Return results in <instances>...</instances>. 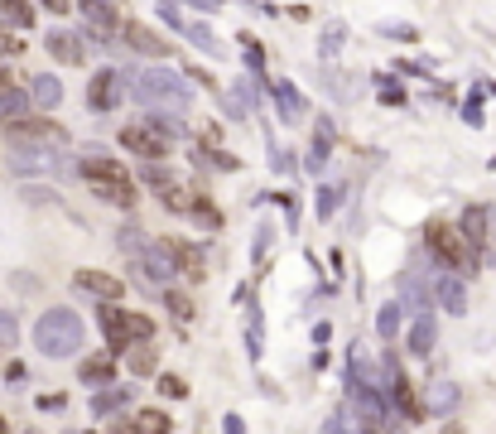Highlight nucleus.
Here are the masks:
<instances>
[{"label": "nucleus", "instance_id": "nucleus-5", "mask_svg": "<svg viewBox=\"0 0 496 434\" xmlns=\"http://www.w3.org/2000/svg\"><path fill=\"white\" fill-rule=\"evenodd\" d=\"M121 145L131 150V155H140L145 164H164L169 155H174V140H164L160 131H150L145 121H131V125H121Z\"/></svg>", "mask_w": 496, "mask_h": 434}, {"label": "nucleus", "instance_id": "nucleus-19", "mask_svg": "<svg viewBox=\"0 0 496 434\" xmlns=\"http://www.w3.org/2000/svg\"><path fill=\"white\" fill-rule=\"evenodd\" d=\"M24 92H30V102H34L39 111H53V106L63 102V82L53 78V73H34V78H30V88H24Z\"/></svg>", "mask_w": 496, "mask_h": 434}, {"label": "nucleus", "instance_id": "nucleus-43", "mask_svg": "<svg viewBox=\"0 0 496 434\" xmlns=\"http://www.w3.org/2000/svg\"><path fill=\"white\" fill-rule=\"evenodd\" d=\"M381 34L400 39V44H409V39H419V30H409V24H381Z\"/></svg>", "mask_w": 496, "mask_h": 434}, {"label": "nucleus", "instance_id": "nucleus-39", "mask_svg": "<svg viewBox=\"0 0 496 434\" xmlns=\"http://www.w3.org/2000/svg\"><path fill=\"white\" fill-rule=\"evenodd\" d=\"M15 343H20V324H15V314L0 309V347H15Z\"/></svg>", "mask_w": 496, "mask_h": 434}, {"label": "nucleus", "instance_id": "nucleus-37", "mask_svg": "<svg viewBox=\"0 0 496 434\" xmlns=\"http://www.w3.org/2000/svg\"><path fill=\"white\" fill-rule=\"evenodd\" d=\"M343 44H347V30H343V24H328V30H323V59L343 53Z\"/></svg>", "mask_w": 496, "mask_h": 434}, {"label": "nucleus", "instance_id": "nucleus-53", "mask_svg": "<svg viewBox=\"0 0 496 434\" xmlns=\"http://www.w3.org/2000/svg\"><path fill=\"white\" fill-rule=\"evenodd\" d=\"M30 434H39V429H30Z\"/></svg>", "mask_w": 496, "mask_h": 434}, {"label": "nucleus", "instance_id": "nucleus-31", "mask_svg": "<svg viewBox=\"0 0 496 434\" xmlns=\"http://www.w3.org/2000/svg\"><path fill=\"white\" fill-rule=\"evenodd\" d=\"M183 34H188V44L193 49H203V53H217L222 44H217V39H212V30H207V24L203 20H193V24H183Z\"/></svg>", "mask_w": 496, "mask_h": 434}, {"label": "nucleus", "instance_id": "nucleus-18", "mask_svg": "<svg viewBox=\"0 0 496 434\" xmlns=\"http://www.w3.org/2000/svg\"><path fill=\"white\" fill-rule=\"evenodd\" d=\"M409 353L415 357H429L434 353V343H438V324H434V314L424 309V314H415V324H409Z\"/></svg>", "mask_w": 496, "mask_h": 434}, {"label": "nucleus", "instance_id": "nucleus-7", "mask_svg": "<svg viewBox=\"0 0 496 434\" xmlns=\"http://www.w3.org/2000/svg\"><path fill=\"white\" fill-rule=\"evenodd\" d=\"M125 92L131 88H125V73H116V68H96V73L87 78V106L96 111V116H111Z\"/></svg>", "mask_w": 496, "mask_h": 434}, {"label": "nucleus", "instance_id": "nucleus-30", "mask_svg": "<svg viewBox=\"0 0 496 434\" xmlns=\"http://www.w3.org/2000/svg\"><path fill=\"white\" fill-rule=\"evenodd\" d=\"M164 304H169V314H174V319H179V324H188V319L197 314V309H193V300H188V295H183V290H174V285H169V290H164Z\"/></svg>", "mask_w": 496, "mask_h": 434}, {"label": "nucleus", "instance_id": "nucleus-28", "mask_svg": "<svg viewBox=\"0 0 496 434\" xmlns=\"http://www.w3.org/2000/svg\"><path fill=\"white\" fill-rule=\"evenodd\" d=\"M0 116L5 121H20V116H34V102H30V92L15 88V92H5L0 97Z\"/></svg>", "mask_w": 496, "mask_h": 434}, {"label": "nucleus", "instance_id": "nucleus-40", "mask_svg": "<svg viewBox=\"0 0 496 434\" xmlns=\"http://www.w3.org/2000/svg\"><path fill=\"white\" fill-rule=\"evenodd\" d=\"M15 53H24V39H15L10 24H0V59H15Z\"/></svg>", "mask_w": 496, "mask_h": 434}, {"label": "nucleus", "instance_id": "nucleus-50", "mask_svg": "<svg viewBox=\"0 0 496 434\" xmlns=\"http://www.w3.org/2000/svg\"><path fill=\"white\" fill-rule=\"evenodd\" d=\"M323 434H352V429H347V425H343V420H337V415H333V420H328V429H323Z\"/></svg>", "mask_w": 496, "mask_h": 434}, {"label": "nucleus", "instance_id": "nucleus-48", "mask_svg": "<svg viewBox=\"0 0 496 434\" xmlns=\"http://www.w3.org/2000/svg\"><path fill=\"white\" fill-rule=\"evenodd\" d=\"M5 92H15V73H10L5 63H0V97H5Z\"/></svg>", "mask_w": 496, "mask_h": 434}, {"label": "nucleus", "instance_id": "nucleus-24", "mask_svg": "<svg viewBox=\"0 0 496 434\" xmlns=\"http://www.w3.org/2000/svg\"><path fill=\"white\" fill-rule=\"evenodd\" d=\"M328 155H333V121L318 116V125H314V150H308V170H323V164H328Z\"/></svg>", "mask_w": 496, "mask_h": 434}, {"label": "nucleus", "instance_id": "nucleus-54", "mask_svg": "<svg viewBox=\"0 0 496 434\" xmlns=\"http://www.w3.org/2000/svg\"><path fill=\"white\" fill-rule=\"evenodd\" d=\"M87 434H96V429H87Z\"/></svg>", "mask_w": 496, "mask_h": 434}, {"label": "nucleus", "instance_id": "nucleus-15", "mask_svg": "<svg viewBox=\"0 0 496 434\" xmlns=\"http://www.w3.org/2000/svg\"><path fill=\"white\" fill-rule=\"evenodd\" d=\"M78 174H82V179H87V184H92V179H111V174H125V164H121L116 155H106L102 145H87V150H82V160H78Z\"/></svg>", "mask_w": 496, "mask_h": 434}, {"label": "nucleus", "instance_id": "nucleus-17", "mask_svg": "<svg viewBox=\"0 0 496 434\" xmlns=\"http://www.w3.org/2000/svg\"><path fill=\"white\" fill-rule=\"evenodd\" d=\"M73 280H78V290H87V295H96V300H121L125 295V285L106 271H78Z\"/></svg>", "mask_w": 496, "mask_h": 434}, {"label": "nucleus", "instance_id": "nucleus-25", "mask_svg": "<svg viewBox=\"0 0 496 434\" xmlns=\"http://www.w3.org/2000/svg\"><path fill=\"white\" fill-rule=\"evenodd\" d=\"M140 179H145V189H154L160 199H164V193H174V189L183 184V179L169 170V164H145V170H140Z\"/></svg>", "mask_w": 496, "mask_h": 434}, {"label": "nucleus", "instance_id": "nucleus-49", "mask_svg": "<svg viewBox=\"0 0 496 434\" xmlns=\"http://www.w3.org/2000/svg\"><path fill=\"white\" fill-rule=\"evenodd\" d=\"M5 382H15V386L24 382V362H10V367H5Z\"/></svg>", "mask_w": 496, "mask_h": 434}, {"label": "nucleus", "instance_id": "nucleus-41", "mask_svg": "<svg viewBox=\"0 0 496 434\" xmlns=\"http://www.w3.org/2000/svg\"><path fill=\"white\" fill-rule=\"evenodd\" d=\"M116 242L125 246V251H131V256H135V251L140 246H145V236H140V227H135V222H125V227H121V236H116Z\"/></svg>", "mask_w": 496, "mask_h": 434}, {"label": "nucleus", "instance_id": "nucleus-8", "mask_svg": "<svg viewBox=\"0 0 496 434\" xmlns=\"http://www.w3.org/2000/svg\"><path fill=\"white\" fill-rule=\"evenodd\" d=\"M135 271H140V280L169 285V280L179 275V256H174V246H169V242H145V246L135 251Z\"/></svg>", "mask_w": 496, "mask_h": 434}, {"label": "nucleus", "instance_id": "nucleus-20", "mask_svg": "<svg viewBox=\"0 0 496 434\" xmlns=\"http://www.w3.org/2000/svg\"><path fill=\"white\" fill-rule=\"evenodd\" d=\"M275 111H280V121H299L308 116V102H304V92L294 88V82H275Z\"/></svg>", "mask_w": 496, "mask_h": 434}, {"label": "nucleus", "instance_id": "nucleus-52", "mask_svg": "<svg viewBox=\"0 0 496 434\" xmlns=\"http://www.w3.org/2000/svg\"><path fill=\"white\" fill-rule=\"evenodd\" d=\"M444 434H463V429H458V425H444Z\"/></svg>", "mask_w": 496, "mask_h": 434}, {"label": "nucleus", "instance_id": "nucleus-38", "mask_svg": "<svg viewBox=\"0 0 496 434\" xmlns=\"http://www.w3.org/2000/svg\"><path fill=\"white\" fill-rule=\"evenodd\" d=\"M125 324H131V343H150V338H154V319H145V314H131Z\"/></svg>", "mask_w": 496, "mask_h": 434}, {"label": "nucleus", "instance_id": "nucleus-6", "mask_svg": "<svg viewBox=\"0 0 496 434\" xmlns=\"http://www.w3.org/2000/svg\"><path fill=\"white\" fill-rule=\"evenodd\" d=\"M125 319H131V309H121L116 300H102L96 304V328H102V338H106V353L111 357H121V353H131V324H125Z\"/></svg>", "mask_w": 496, "mask_h": 434}, {"label": "nucleus", "instance_id": "nucleus-10", "mask_svg": "<svg viewBox=\"0 0 496 434\" xmlns=\"http://www.w3.org/2000/svg\"><path fill=\"white\" fill-rule=\"evenodd\" d=\"M121 34H125V44H131V49L140 53V59L164 63L169 53H174V49H169V39H160V34L150 30V24H140V20H121Z\"/></svg>", "mask_w": 496, "mask_h": 434}, {"label": "nucleus", "instance_id": "nucleus-13", "mask_svg": "<svg viewBox=\"0 0 496 434\" xmlns=\"http://www.w3.org/2000/svg\"><path fill=\"white\" fill-rule=\"evenodd\" d=\"M386 391H390V401H395V411H400L405 420H424V401L409 391L405 382V372L395 367V362H386Z\"/></svg>", "mask_w": 496, "mask_h": 434}, {"label": "nucleus", "instance_id": "nucleus-46", "mask_svg": "<svg viewBox=\"0 0 496 434\" xmlns=\"http://www.w3.org/2000/svg\"><path fill=\"white\" fill-rule=\"evenodd\" d=\"M188 10H197V15H212V10H222V0H183Z\"/></svg>", "mask_w": 496, "mask_h": 434}, {"label": "nucleus", "instance_id": "nucleus-35", "mask_svg": "<svg viewBox=\"0 0 496 434\" xmlns=\"http://www.w3.org/2000/svg\"><path fill=\"white\" fill-rule=\"evenodd\" d=\"M337 203H343V189H333V184H323L318 189V217L328 222L333 213H337Z\"/></svg>", "mask_w": 496, "mask_h": 434}, {"label": "nucleus", "instance_id": "nucleus-34", "mask_svg": "<svg viewBox=\"0 0 496 434\" xmlns=\"http://www.w3.org/2000/svg\"><path fill=\"white\" fill-rule=\"evenodd\" d=\"M154 386H160V396H169V401H183V396H188V382H183V376H174V372H164Z\"/></svg>", "mask_w": 496, "mask_h": 434}, {"label": "nucleus", "instance_id": "nucleus-36", "mask_svg": "<svg viewBox=\"0 0 496 434\" xmlns=\"http://www.w3.org/2000/svg\"><path fill=\"white\" fill-rule=\"evenodd\" d=\"M376 328H381V338H395V333H400V304H386L381 319H376Z\"/></svg>", "mask_w": 496, "mask_h": 434}, {"label": "nucleus", "instance_id": "nucleus-47", "mask_svg": "<svg viewBox=\"0 0 496 434\" xmlns=\"http://www.w3.org/2000/svg\"><path fill=\"white\" fill-rule=\"evenodd\" d=\"M39 5L53 10V15H68V10H73V0H39Z\"/></svg>", "mask_w": 496, "mask_h": 434}, {"label": "nucleus", "instance_id": "nucleus-14", "mask_svg": "<svg viewBox=\"0 0 496 434\" xmlns=\"http://www.w3.org/2000/svg\"><path fill=\"white\" fill-rule=\"evenodd\" d=\"M44 49H49L59 63H68V68L87 63V44H82V34H78V30H49Z\"/></svg>", "mask_w": 496, "mask_h": 434}, {"label": "nucleus", "instance_id": "nucleus-32", "mask_svg": "<svg viewBox=\"0 0 496 434\" xmlns=\"http://www.w3.org/2000/svg\"><path fill=\"white\" fill-rule=\"evenodd\" d=\"M154 367H160V353H154L150 343H140V347H131V372L135 376H150Z\"/></svg>", "mask_w": 496, "mask_h": 434}, {"label": "nucleus", "instance_id": "nucleus-9", "mask_svg": "<svg viewBox=\"0 0 496 434\" xmlns=\"http://www.w3.org/2000/svg\"><path fill=\"white\" fill-rule=\"evenodd\" d=\"M73 5L82 10V20H87V34L82 39H96V44H111V39L121 34V15L111 0H73Z\"/></svg>", "mask_w": 496, "mask_h": 434}, {"label": "nucleus", "instance_id": "nucleus-33", "mask_svg": "<svg viewBox=\"0 0 496 434\" xmlns=\"http://www.w3.org/2000/svg\"><path fill=\"white\" fill-rule=\"evenodd\" d=\"M135 425H140V434H169V429H174V420H169L164 411H140Z\"/></svg>", "mask_w": 496, "mask_h": 434}, {"label": "nucleus", "instance_id": "nucleus-44", "mask_svg": "<svg viewBox=\"0 0 496 434\" xmlns=\"http://www.w3.org/2000/svg\"><path fill=\"white\" fill-rule=\"evenodd\" d=\"M106 434H140V425H135V420H121V415H111V420H106Z\"/></svg>", "mask_w": 496, "mask_h": 434}, {"label": "nucleus", "instance_id": "nucleus-11", "mask_svg": "<svg viewBox=\"0 0 496 434\" xmlns=\"http://www.w3.org/2000/svg\"><path fill=\"white\" fill-rule=\"evenodd\" d=\"M92 193H96V199H102V203L121 208V213H135V203H140V189H135V179H131V174L92 179Z\"/></svg>", "mask_w": 496, "mask_h": 434}, {"label": "nucleus", "instance_id": "nucleus-12", "mask_svg": "<svg viewBox=\"0 0 496 434\" xmlns=\"http://www.w3.org/2000/svg\"><path fill=\"white\" fill-rule=\"evenodd\" d=\"M458 232H463V242L467 251H477L487 246V236H491V208L487 203H473V208H463V217H458Z\"/></svg>", "mask_w": 496, "mask_h": 434}, {"label": "nucleus", "instance_id": "nucleus-22", "mask_svg": "<svg viewBox=\"0 0 496 434\" xmlns=\"http://www.w3.org/2000/svg\"><path fill=\"white\" fill-rule=\"evenodd\" d=\"M183 217H193L197 227H207V232L222 227V208H212L207 193H188V213H183Z\"/></svg>", "mask_w": 496, "mask_h": 434}, {"label": "nucleus", "instance_id": "nucleus-1", "mask_svg": "<svg viewBox=\"0 0 496 434\" xmlns=\"http://www.w3.org/2000/svg\"><path fill=\"white\" fill-rule=\"evenodd\" d=\"M125 88L145 111H179V116H188L193 102H197V88L188 73H174V68L154 63V68H140V73L125 78Z\"/></svg>", "mask_w": 496, "mask_h": 434}, {"label": "nucleus", "instance_id": "nucleus-21", "mask_svg": "<svg viewBox=\"0 0 496 434\" xmlns=\"http://www.w3.org/2000/svg\"><path fill=\"white\" fill-rule=\"evenodd\" d=\"M140 121H145L150 131H160L164 140H183V135H188V121H179V111H145Z\"/></svg>", "mask_w": 496, "mask_h": 434}, {"label": "nucleus", "instance_id": "nucleus-42", "mask_svg": "<svg viewBox=\"0 0 496 434\" xmlns=\"http://www.w3.org/2000/svg\"><path fill=\"white\" fill-rule=\"evenodd\" d=\"M24 203H59V199H53V189H44V184H24Z\"/></svg>", "mask_w": 496, "mask_h": 434}, {"label": "nucleus", "instance_id": "nucleus-2", "mask_svg": "<svg viewBox=\"0 0 496 434\" xmlns=\"http://www.w3.org/2000/svg\"><path fill=\"white\" fill-rule=\"evenodd\" d=\"M34 343L44 357H73L82 347V319L73 309H44L34 324Z\"/></svg>", "mask_w": 496, "mask_h": 434}, {"label": "nucleus", "instance_id": "nucleus-3", "mask_svg": "<svg viewBox=\"0 0 496 434\" xmlns=\"http://www.w3.org/2000/svg\"><path fill=\"white\" fill-rule=\"evenodd\" d=\"M424 246H429L434 256H438V265H444V271H463V275L477 271V256L467 251L463 232L453 227V222H438V217H434L429 227H424Z\"/></svg>", "mask_w": 496, "mask_h": 434}, {"label": "nucleus", "instance_id": "nucleus-27", "mask_svg": "<svg viewBox=\"0 0 496 434\" xmlns=\"http://www.w3.org/2000/svg\"><path fill=\"white\" fill-rule=\"evenodd\" d=\"M438 304H444L448 314H467V290H463V280H453V275L438 280Z\"/></svg>", "mask_w": 496, "mask_h": 434}, {"label": "nucleus", "instance_id": "nucleus-4", "mask_svg": "<svg viewBox=\"0 0 496 434\" xmlns=\"http://www.w3.org/2000/svg\"><path fill=\"white\" fill-rule=\"evenodd\" d=\"M5 135L10 145H34V150H63L68 145V131L49 116H20V121H5Z\"/></svg>", "mask_w": 496, "mask_h": 434}, {"label": "nucleus", "instance_id": "nucleus-45", "mask_svg": "<svg viewBox=\"0 0 496 434\" xmlns=\"http://www.w3.org/2000/svg\"><path fill=\"white\" fill-rule=\"evenodd\" d=\"M222 102H226V111H232V121H241V116H246V102H241V97H236V92H226V97H222Z\"/></svg>", "mask_w": 496, "mask_h": 434}, {"label": "nucleus", "instance_id": "nucleus-29", "mask_svg": "<svg viewBox=\"0 0 496 434\" xmlns=\"http://www.w3.org/2000/svg\"><path fill=\"white\" fill-rule=\"evenodd\" d=\"M453 405H458V386H448V382H438L429 391V401H424V411H434V415H448Z\"/></svg>", "mask_w": 496, "mask_h": 434}, {"label": "nucleus", "instance_id": "nucleus-51", "mask_svg": "<svg viewBox=\"0 0 496 434\" xmlns=\"http://www.w3.org/2000/svg\"><path fill=\"white\" fill-rule=\"evenodd\" d=\"M0 434H10V420L5 415H0Z\"/></svg>", "mask_w": 496, "mask_h": 434}, {"label": "nucleus", "instance_id": "nucleus-26", "mask_svg": "<svg viewBox=\"0 0 496 434\" xmlns=\"http://www.w3.org/2000/svg\"><path fill=\"white\" fill-rule=\"evenodd\" d=\"M0 20L10 30H34V5L30 0H0Z\"/></svg>", "mask_w": 496, "mask_h": 434}, {"label": "nucleus", "instance_id": "nucleus-23", "mask_svg": "<svg viewBox=\"0 0 496 434\" xmlns=\"http://www.w3.org/2000/svg\"><path fill=\"white\" fill-rule=\"evenodd\" d=\"M125 401H131V391H125V386H96V396H92V415H96V420H111Z\"/></svg>", "mask_w": 496, "mask_h": 434}, {"label": "nucleus", "instance_id": "nucleus-16", "mask_svg": "<svg viewBox=\"0 0 496 434\" xmlns=\"http://www.w3.org/2000/svg\"><path fill=\"white\" fill-rule=\"evenodd\" d=\"M78 382L82 386H111L116 382V357L111 353H96V357H82V367H78Z\"/></svg>", "mask_w": 496, "mask_h": 434}]
</instances>
